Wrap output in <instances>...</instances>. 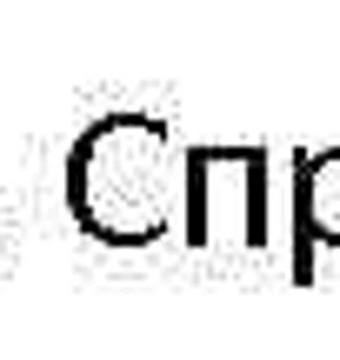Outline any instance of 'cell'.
Segmentation results:
<instances>
[{
    "instance_id": "cell-1",
    "label": "cell",
    "mask_w": 340,
    "mask_h": 360,
    "mask_svg": "<svg viewBox=\"0 0 340 360\" xmlns=\"http://www.w3.org/2000/svg\"><path fill=\"white\" fill-rule=\"evenodd\" d=\"M187 147L160 114H100L67 154V214L87 240L147 247L181 214Z\"/></svg>"
},
{
    "instance_id": "cell-2",
    "label": "cell",
    "mask_w": 340,
    "mask_h": 360,
    "mask_svg": "<svg viewBox=\"0 0 340 360\" xmlns=\"http://www.w3.org/2000/svg\"><path fill=\"white\" fill-rule=\"evenodd\" d=\"M287 240H294V287L314 281V247H340V147H301L294 154V200H287Z\"/></svg>"
},
{
    "instance_id": "cell-3",
    "label": "cell",
    "mask_w": 340,
    "mask_h": 360,
    "mask_svg": "<svg viewBox=\"0 0 340 360\" xmlns=\"http://www.w3.org/2000/svg\"><path fill=\"white\" fill-rule=\"evenodd\" d=\"M214 167H221V147H187V160H181V233H187V247H200L207 240V187H214Z\"/></svg>"
},
{
    "instance_id": "cell-4",
    "label": "cell",
    "mask_w": 340,
    "mask_h": 360,
    "mask_svg": "<svg viewBox=\"0 0 340 360\" xmlns=\"http://www.w3.org/2000/svg\"><path fill=\"white\" fill-rule=\"evenodd\" d=\"M267 167H274V154L267 147H247V160H240V220H247V247H267Z\"/></svg>"
}]
</instances>
